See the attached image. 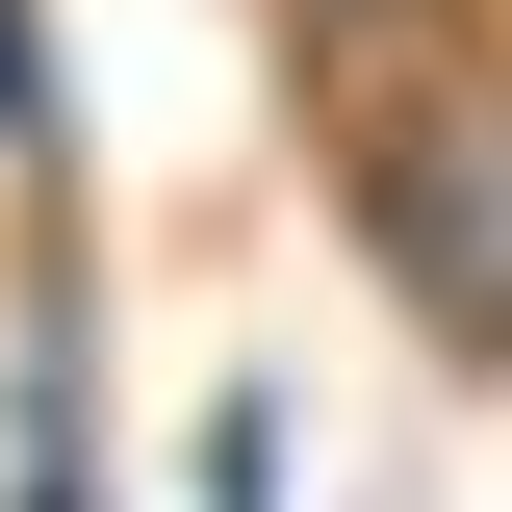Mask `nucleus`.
<instances>
[{"mask_svg":"<svg viewBox=\"0 0 512 512\" xmlns=\"http://www.w3.org/2000/svg\"><path fill=\"white\" fill-rule=\"evenodd\" d=\"M436 26H487V0H282L308 77H384V52H436Z\"/></svg>","mask_w":512,"mask_h":512,"instance_id":"7ed1b4c3","label":"nucleus"},{"mask_svg":"<svg viewBox=\"0 0 512 512\" xmlns=\"http://www.w3.org/2000/svg\"><path fill=\"white\" fill-rule=\"evenodd\" d=\"M282 461H308V410L282 384H205V512H282Z\"/></svg>","mask_w":512,"mask_h":512,"instance_id":"20e7f679","label":"nucleus"},{"mask_svg":"<svg viewBox=\"0 0 512 512\" xmlns=\"http://www.w3.org/2000/svg\"><path fill=\"white\" fill-rule=\"evenodd\" d=\"M0 512H103V333H77V231L26 256V333H0Z\"/></svg>","mask_w":512,"mask_h":512,"instance_id":"f03ea898","label":"nucleus"},{"mask_svg":"<svg viewBox=\"0 0 512 512\" xmlns=\"http://www.w3.org/2000/svg\"><path fill=\"white\" fill-rule=\"evenodd\" d=\"M333 231L436 359L512 384V26H436V52L333 77Z\"/></svg>","mask_w":512,"mask_h":512,"instance_id":"f257e3e1","label":"nucleus"},{"mask_svg":"<svg viewBox=\"0 0 512 512\" xmlns=\"http://www.w3.org/2000/svg\"><path fill=\"white\" fill-rule=\"evenodd\" d=\"M0 154H52V26L0 0Z\"/></svg>","mask_w":512,"mask_h":512,"instance_id":"39448f33","label":"nucleus"}]
</instances>
